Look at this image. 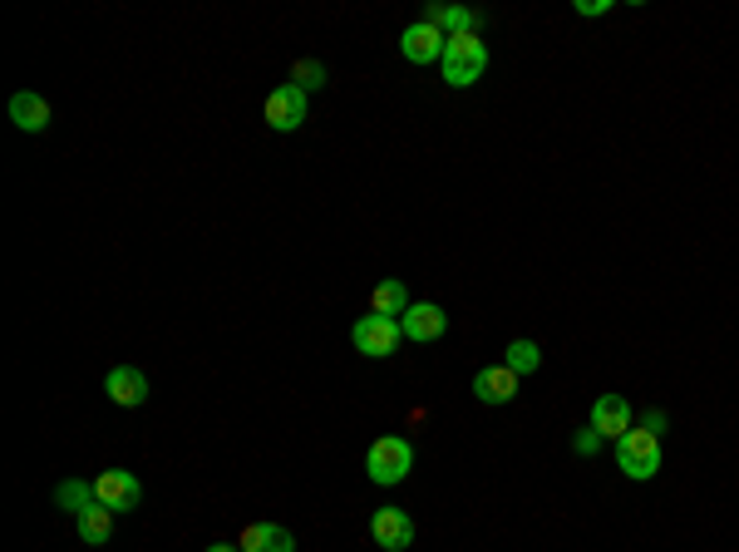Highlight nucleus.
<instances>
[{
  "instance_id": "f257e3e1",
  "label": "nucleus",
  "mask_w": 739,
  "mask_h": 552,
  "mask_svg": "<svg viewBox=\"0 0 739 552\" xmlns=\"http://www.w3.org/2000/svg\"><path fill=\"white\" fill-rule=\"evenodd\" d=\"M414 469V444L404 439V434H384V439L370 444V453H365V473H370L380 488H394V483H404Z\"/></svg>"
},
{
  "instance_id": "f03ea898",
  "label": "nucleus",
  "mask_w": 739,
  "mask_h": 552,
  "mask_svg": "<svg viewBox=\"0 0 739 552\" xmlns=\"http://www.w3.org/2000/svg\"><path fill=\"white\" fill-rule=\"evenodd\" d=\"M616 469L626 473V479H636V483L656 479L660 473V434L631 424V429L616 439Z\"/></svg>"
},
{
  "instance_id": "7ed1b4c3",
  "label": "nucleus",
  "mask_w": 739,
  "mask_h": 552,
  "mask_svg": "<svg viewBox=\"0 0 739 552\" xmlns=\"http://www.w3.org/2000/svg\"><path fill=\"white\" fill-rule=\"evenodd\" d=\"M483 65H488V45H483L478 35H449V45H443V59H439L443 84H453V89L478 84Z\"/></svg>"
},
{
  "instance_id": "20e7f679",
  "label": "nucleus",
  "mask_w": 739,
  "mask_h": 552,
  "mask_svg": "<svg viewBox=\"0 0 739 552\" xmlns=\"http://www.w3.org/2000/svg\"><path fill=\"white\" fill-rule=\"evenodd\" d=\"M400 321H390V315H360V321L350 325V345L360 355H370V360H384V355H394V345H400Z\"/></svg>"
},
{
  "instance_id": "39448f33",
  "label": "nucleus",
  "mask_w": 739,
  "mask_h": 552,
  "mask_svg": "<svg viewBox=\"0 0 739 552\" xmlns=\"http://www.w3.org/2000/svg\"><path fill=\"white\" fill-rule=\"evenodd\" d=\"M301 124H305V89L276 84L272 94H266V128H276V134H296Z\"/></svg>"
},
{
  "instance_id": "423d86ee",
  "label": "nucleus",
  "mask_w": 739,
  "mask_h": 552,
  "mask_svg": "<svg viewBox=\"0 0 739 552\" xmlns=\"http://www.w3.org/2000/svg\"><path fill=\"white\" fill-rule=\"evenodd\" d=\"M94 493H99V503H104V508H114V513H128V508H138V503H143V483H138L128 469H104L94 479Z\"/></svg>"
},
{
  "instance_id": "0eeeda50",
  "label": "nucleus",
  "mask_w": 739,
  "mask_h": 552,
  "mask_svg": "<svg viewBox=\"0 0 739 552\" xmlns=\"http://www.w3.org/2000/svg\"><path fill=\"white\" fill-rule=\"evenodd\" d=\"M370 538L380 542L384 552H404L414 542V522L404 508H374L370 513Z\"/></svg>"
},
{
  "instance_id": "6e6552de",
  "label": "nucleus",
  "mask_w": 739,
  "mask_h": 552,
  "mask_svg": "<svg viewBox=\"0 0 739 552\" xmlns=\"http://www.w3.org/2000/svg\"><path fill=\"white\" fill-rule=\"evenodd\" d=\"M631 424H636V414H631L626 394H597V404H591V429H597L601 439H621Z\"/></svg>"
},
{
  "instance_id": "1a4fd4ad",
  "label": "nucleus",
  "mask_w": 739,
  "mask_h": 552,
  "mask_svg": "<svg viewBox=\"0 0 739 552\" xmlns=\"http://www.w3.org/2000/svg\"><path fill=\"white\" fill-rule=\"evenodd\" d=\"M104 394L118 410H138V404L148 400V375L134 370V365H114V370L104 375Z\"/></svg>"
},
{
  "instance_id": "9d476101",
  "label": "nucleus",
  "mask_w": 739,
  "mask_h": 552,
  "mask_svg": "<svg viewBox=\"0 0 739 552\" xmlns=\"http://www.w3.org/2000/svg\"><path fill=\"white\" fill-rule=\"evenodd\" d=\"M443 45H449V35L434 25H424V20H414L409 30L400 35V49L409 65H434V59H443Z\"/></svg>"
},
{
  "instance_id": "9b49d317",
  "label": "nucleus",
  "mask_w": 739,
  "mask_h": 552,
  "mask_svg": "<svg viewBox=\"0 0 739 552\" xmlns=\"http://www.w3.org/2000/svg\"><path fill=\"white\" fill-rule=\"evenodd\" d=\"M400 331L409 335V341H439L443 331H449V315H443V306H434V301H419V306H409V311L400 315Z\"/></svg>"
},
{
  "instance_id": "f8f14e48",
  "label": "nucleus",
  "mask_w": 739,
  "mask_h": 552,
  "mask_svg": "<svg viewBox=\"0 0 739 552\" xmlns=\"http://www.w3.org/2000/svg\"><path fill=\"white\" fill-rule=\"evenodd\" d=\"M236 548L242 552H296V538L281 528V522H246Z\"/></svg>"
},
{
  "instance_id": "ddd939ff",
  "label": "nucleus",
  "mask_w": 739,
  "mask_h": 552,
  "mask_svg": "<svg viewBox=\"0 0 739 552\" xmlns=\"http://www.w3.org/2000/svg\"><path fill=\"white\" fill-rule=\"evenodd\" d=\"M10 124H15L20 134H45L49 104L39 94H30V89H20V94H10Z\"/></svg>"
},
{
  "instance_id": "4468645a",
  "label": "nucleus",
  "mask_w": 739,
  "mask_h": 552,
  "mask_svg": "<svg viewBox=\"0 0 739 552\" xmlns=\"http://www.w3.org/2000/svg\"><path fill=\"white\" fill-rule=\"evenodd\" d=\"M473 394H478L483 404H508L512 394H518V375H512L508 365H488V370L473 375Z\"/></svg>"
},
{
  "instance_id": "2eb2a0df",
  "label": "nucleus",
  "mask_w": 739,
  "mask_h": 552,
  "mask_svg": "<svg viewBox=\"0 0 739 552\" xmlns=\"http://www.w3.org/2000/svg\"><path fill=\"white\" fill-rule=\"evenodd\" d=\"M74 528H79V542L99 548V542L114 538V508H104V503H89L84 513H74Z\"/></svg>"
},
{
  "instance_id": "dca6fc26",
  "label": "nucleus",
  "mask_w": 739,
  "mask_h": 552,
  "mask_svg": "<svg viewBox=\"0 0 739 552\" xmlns=\"http://www.w3.org/2000/svg\"><path fill=\"white\" fill-rule=\"evenodd\" d=\"M424 25L443 30V35H473V30H478V15L463 5H424Z\"/></svg>"
},
{
  "instance_id": "f3484780",
  "label": "nucleus",
  "mask_w": 739,
  "mask_h": 552,
  "mask_svg": "<svg viewBox=\"0 0 739 552\" xmlns=\"http://www.w3.org/2000/svg\"><path fill=\"white\" fill-rule=\"evenodd\" d=\"M370 311H374V315H390V321H400V315L409 311V291H404V281H394V276H390V281L374 286V291H370Z\"/></svg>"
},
{
  "instance_id": "a211bd4d",
  "label": "nucleus",
  "mask_w": 739,
  "mask_h": 552,
  "mask_svg": "<svg viewBox=\"0 0 739 552\" xmlns=\"http://www.w3.org/2000/svg\"><path fill=\"white\" fill-rule=\"evenodd\" d=\"M55 503H59L65 513H84L89 503H99V493H94V483L69 479V483H59V488H55Z\"/></svg>"
},
{
  "instance_id": "6ab92c4d",
  "label": "nucleus",
  "mask_w": 739,
  "mask_h": 552,
  "mask_svg": "<svg viewBox=\"0 0 739 552\" xmlns=\"http://www.w3.org/2000/svg\"><path fill=\"white\" fill-rule=\"evenodd\" d=\"M503 365H508L512 375H532V370L542 365V350H538L532 341H512L508 350H503Z\"/></svg>"
},
{
  "instance_id": "aec40b11",
  "label": "nucleus",
  "mask_w": 739,
  "mask_h": 552,
  "mask_svg": "<svg viewBox=\"0 0 739 552\" xmlns=\"http://www.w3.org/2000/svg\"><path fill=\"white\" fill-rule=\"evenodd\" d=\"M291 84L305 89V94H311V89H321L325 84V65H321V59H296V65H291Z\"/></svg>"
},
{
  "instance_id": "412c9836",
  "label": "nucleus",
  "mask_w": 739,
  "mask_h": 552,
  "mask_svg": "<svg viewBox=\"0 0 739 552\" xmlns=\"http://www.w3.org/2000/svg\"><path fill=\"white\" fill-rule=\"evenodd\" d=\"M571 449H577L581 459H591V453L601 449V434H597V429H591V424H587V429H577V434H571Z\"/></svg>"
},
{
  "instance_id": "4be33fe9",
  "label": "nucleus",
  "mask_w": 739,
  "mask_h": 552,
  "mask_svg": "<svg viewBox=\"0 0 739 552\" xmlns=\"http://www.w3.org/2000/svg\"><path fill=\"white\" fill-rule=\"evenodd\" d=\"M607 10H611V0H577V15L597 20V15H607Z\"/></svg>"
},
{
  "instance_id": "5701e85b",
  "label": "nucleus",
  "mask_w": 739,
  "mask_h": 552,
  "mask_svg": "<svg viewBox=\"0 0 739 552\" xmlns=\"http://www.w3.org/2000/svg\"><path fill=\"white\" fill-rule=\"evenodd\" d=\"M640 429H650V434H666V414H660V410H650L646 419H640Z\"/></svg>"
},
{
  "instance_id": "b1692460",
  "label": "nucleus",
  "mask_w": 739,
  "mask_h": 552,
  "mask_svg": "<svg viewBox=\"0 0 739 552\" xmlns=\"http://www.w3.org/2000/svg\"><path fill=\"white\" fill-rule=\"evenodd\" d=\"M203 552H242L236 542H212V548H203Z\"/></svg>"
}]
</instances>
